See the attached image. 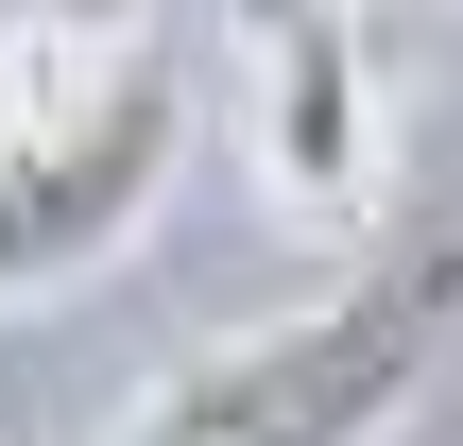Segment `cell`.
I'll return each instance as SVG.
<instances>
[{
    "instance_id": "obj_1",
    "label": "cell",
    "mask_w": 463,
    "mask_h": 446,
    "mask_svg": "<svg viewBox=\"0 0 463 446\" xmlns=\"http://www.w3.org/2000/svg\"><path fill=\"white\" fill-rule=\"evenodd\" d=\"M447 344H463V241H395L344 292L275 309L258 344H206L189 378H155L103 446H395Z\"/></svg>"
},
{
    "instance_id": "obj_2",
    "label": "cell",
    "mask_w": 463,
    "mask_h": 446,
    "mask_svg": "<svg viewBox=\"0 0 463 446\" xmlns=\"http://www.w3.org/2000/svg\"><path fill=\"white\" fill-rule=\"evenodd\" d=\"M189 172V69L172 52H120V69H69L34 103H0V309L103 275L155 189Z\"/></svg>"
},
{
    "instance_id": "obj_3",
    "label": "cell",
    "mask_w": 463,
    "mask_h": 446,
    "mask_svg": "<svg viewBox=\"0 0 463 446\" xmlns=\"http://www.w3.org/2000/svg\"><path fill=\"white\" fill-rule=\"evenodd\" d=\"M241 103H258V172L292 223H344L378 172V69H361V0H241Z\"/></svg>"
},
{
    "instance_id": "obj_4",
    "label": "cell",
    "mask_w": 463,
    "mask_h": 446,
    "mask_svg": "<svg viewBox=\"0 0 463 446\" xmlns=\"http://www.w3.org/2000/svg\"><path fill=\"white\" fill-rule=\"evenodd\" d=\"M137 17H155V0H0V86L34 103V86H69V69H120Z\"/></svg>"
},
{
    "instance_id": "obj_5",
    "label": "cell",
    "mask_w": 463,
    "mask_h": 446,
    "mask_svg": "<svg viewBox=\"0 0 463 446\" xmlns=\"http://www.w3.org/2000/svg\"><path fill=\"white\" fill-rule=\"evenodd\" d=\"M361 17H395V0H361Z\"/></svg>"
}]
</instances>
